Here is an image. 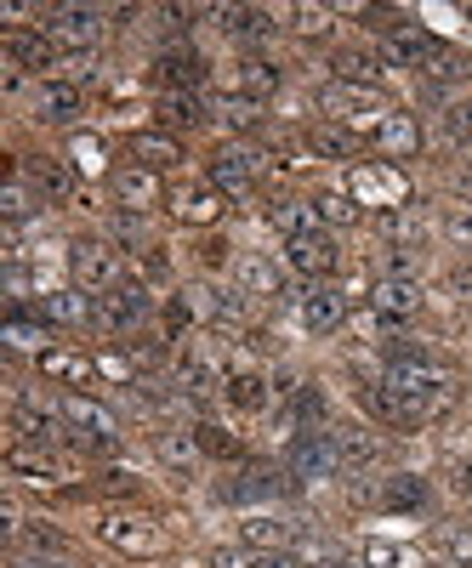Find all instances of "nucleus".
Returning <instances> with one entry per match:
<instances>
[{
	"label": "nucleus",
	"instance_id": "16",
	"mask_svg": "<svg viewBox=\"0 0 472 568\" xmlns=\"http://www.w3.org/2000/svg\"><path fill=\"white\" fill-rule=\"evenodd\" d=\"M285 466L302 489H319V484H342L348 478V460L337 449L330 433H302L297 444H285Z\"/></svg>",
	"mask_w": 472,
	"mask_h": 568
},
{
	"label": "nucleus",
	"instance_id": "12",
	"mask_svg": "<svg viewBox=\"0 0 472 568\" xmlns=\"http://www.w3.org/2000/svg\"><path fill=\"white\" fill-rule=\"evenodd\" d=\"M297 307V324L308 329L313 342H330V336H342L348 318H353V296L342 291L337 278H324V284H297V291L285 296Z\"/></svg>",
	"mask_w": 472,
	"mask_h": 568
},
{
	"label": "nucleus",
	"instance_id": "3",
	"mask_svg": "<svg viewBox=\"0 0 472 568\" xmlns=\"http://www.w3.org/2000/svg\"><path fill=\"white\" fill-rule=\"evenodd\" d=\"M211 495H217L222 506H240V511H273V506L297 500L302 484L291 478L285 460H245V466H233L228 478H217Z\"/></svg>",
	"mask_w": 472,
	"mask_h": 568
},
{
	"label": "nucleus",
	"instance_id": "35",
	"mask_svg": "<svg viewBox=\"0 0 472 568\" xmlns=\"http://www.w3.org/2000/svg\"><path fill=\"white\" fill-rule=\"evenodd\" d=\"M421 511H433V478L382 471V517H421Z\"/></svg>",
	"mask_w": 472,
	"mask_h": 568
},
{
	"label": "nucleus",
	"instance_id": "36",
	"mask_svg": "<svg viewBox=\"0 0 472 568\" xmlns=\"http://www.w3.org/2000/svg\"><path fill=\"white\" fill-rule=\"evenodd\" d=\"M211 125H222L228 136H257L268 125V103L245 98V91H211Z\"/></svg>",
	"mask_w": 472,
	"mask_h": 568
},
{
	"label": "nucleus",
	"instance_id": "61",
	"mask_svg": "<svg viewBox=\"0 0 472 568\" xmlns=\"http://www.w3.org/2000/svg\"><path fill=\"white\" fill-rule=\"evenodd\" d=\"M461 18H466V23H472V7H461Z\"/></svg>",
	"mask_w": 472,
	"mask_h": 568
},
{
	"label": "nucleus",
	"instance_id": "11",
	"mask_svg": "<svg viewBox=\"0 0 472 568\" xmlns=\"http://www.w3.org/2000/svg\"><path fill=\"white\" fill-rule=\"evenodd\" d=\"M40 29L52 34L63 58H86V52H103V40L114 29V7H46Z\"/></svg>",
	"mask_w": 472,
	"mask_h": 568
},
{
	"label": "nucleus",
	"instance_id": "18",
	"mask_svg": "<svg viewBox=\"0 0 472 568\" xmlns=\"http://www.w3.org/2000/svg\"><path fill=\"white\" fill-rule=\"evenodd\" d=\"M370 154L375 160H388V165H399V160H421V149H428V131H421V114L415 109H388L382 114V125H375L370 136Z\"/></svg>",
	"mask_w": 472,
	"mask_h": 568
},
{
	"label": "nucleus",
	"instance_id": "47",
	"mask_svg": "<svg viewBox=\"0 0 472 568\" xmlns=\"http://www.w3.org/2000/svg\"><path fill=\"white\" fill-rule=\"evenodd\" d=\"M69 165H74L80 176H103V182H109V171H114L109 136H103V131H69Z\"/></svg>",
	"mask_w": 472,
	"mask_h": 568
},
{
	"label": "nucleus",
	"instance_id": "27",
	"mask_svg": "<svg viewBox=\"0 0 472 568\" xmlns=\"http://www.w3.org/2000/svg\"><path fill=\"white\" fill-rule=\"evenodd\" d=\"M439 45H444V40H439L428 23H421V18H410V23H399L393 34H382V40H375V52L388 58V69H415V74H421V69H428V58L439 52Z\"/></svg>",
	"mask_w": 472,
	"mask_h": 568
},
{
	"label": "nucleus",
	"instance_id": "53",
	"mask_svg": "<svg viewBox=\"0 0 472 568\" xmlns=\"http://www.w3.org/2000/svg\"><path fill=\"white\" fill-rule=\"evenodd\" d=\"M200 273H233V262H240V251H233L222 233H200Z\"/></svg>",
	"mask_w": 472,
	"mask_h": 568
},
{
	"label": "nucleus",
	"instance_id": "37",
	"mask_svg": "<svg viewBox=\"0 0 472 568\" xmlns=\"http://www.w3.org/2000/svg\"><path fill=\"white\" fill-rule=\"evenodd\" d=\"M7 471L34 489H63L69 484V466L58 460V449H29V444H12L7 449Z\"/></svg>",
	"mask_w": 472,
	"mask_h": 568
},
{
	"label": "nucleus",
	"instance_id": "31",
	"mask_svg": "<svg viewBox=\"0 0 472 568\" xmlns=\"http://www.w3.org/2000/svg\"><path fill=\"white\" fill-rule=\"evenodd\" d=\"M0 342H7V353H29V358H40V353H52L58 347V329L40 318V307L29 302V307H7V318H0Z\"/></svg>",
	"mask_w": 472,
	"mask_h": 568
},
{
	"label": "nucleus",
	"instance_id": "57",
	"mask_svg": "<svg viewBox=\"0 0 472 568\" xmlns=\"http://www.w3.org/2000/svg\"><path fill=\"white\" fill-rule=\"evenodd\" d=\"M444 296H450V302H472V256H461V262L444 273Z\"/></svg>",
	"mask_w": 472,
	"mask_h": 568
},
{
	"label": "nucleus",
	"instance_id": "30",
	"mask_svg": "<svg viewBox=\"0 0 472 568\" xmlns=\"http://www.w3.org/2000/svg\"><path fill=\"white\" fill-rule=\"evenodd\" d=\"M154 125L171 136L205 131L211 125V91H160L154 98Z\"/></svg>",
	"mask_w": 472,
	"mask_h": 568
},
{
	"label": "nucleus",
	"instance_id": "10",
	"mask_svg": "<svg viewBox=\"0 0 472 568\" xmlns=\"http://www.w3.org/2000/svg\"><path fill=\"white\" fill-rule=\"evenodd\" d=\"M348 194L364 205V216H388V211L415 205L410 171H404V165H388V160H359V165H348Z\"/></svg>",
	"mask_w": 472,
	"mask_h": 568
},
{
	"label": "nucleus",
	"instance_id": "39",
	"mask_svg": "<svg viewBox=\"0 0 472 568\" xmlns=\"http://www.w3.org/2000/svg\"><path fill=\"white\" fill-rule=\"evenodd\" d=\"M375 233H382L393 251H428V240L439 233V222H428V211H421V205H404V211L375 216Z\"/></svg>",
	"mask_w": 472,
	"mask_h": 568
},
{
	"label": "nucleus",
	"instance_id": "2",
	"mask_svg": "<svg viewBox=\"0 0 472 568\" xmlns=\"http://www.w3.org/2000/svg\"><path fill=\"white\" fill-rule=\"evenodd\" d=\"M268 171H273V154L262 149L257 136H251V142H245V136H222L217 149L205 154V182L217 187L228 205H251Z\"/></svg>",
	"mask_w": 472,
	"mask_h": 568
},
{
	"label": "nucleus",
	"instance_id": "51",
	"mask_svg": "<svg viewBox=\"0 0 472 568\" xmlns=\"http://www.w3.org/2000/svg\"><path fill=\"white\" fill-rule=\"evenodd\" d=\"M439 240L461 256H472V211L466 205H444L439 211Z\"/></svg>",
	"mask_w": 472,
	"mask_h": 568
},
{
	"label": "nucleus",
	"instance_id": "23",
	"mask_svg": "<svg viewBox=\"0 0 472 568\" xmlns=\"http://www.w3.org/2000/svg\"><path fill=\"white\" fill-rule=\"evenodd\" d=\"M12 176H29L40 187L46 205H69L80 200V171L69 160H52V154H12Z\"/></svg>",
	"mask_w": 472,
	"mask_h": 568
},
{
	"label": "nucleus",
	"instance_id": "55",
	"mask_svg": "<svg viewBox=\"0 0 472 568\" xmlns=\"http://www.w3.org/2000/svg\"><path fill=\"white\" fill-rule=\"evenodd\" d=\"M200 568H257V551L240 546V540H233V546H211V551L200 557Z\"/></svg>",
	"mask_w": 472,
	"mask_h": 568
},
{
	"label": "nucleus",
	"instance_id": "46",
	"mask_svg": "<svg viewBox=\"0 0 472 568\" xmlns=\"http://www.w3.org/2000/svg\"><path fill=\"white\" fill-rule=\"evenodd\" d=\"M313 211H319V222H324L330 233H353V227H364V205L348 194V187H319V194H313Z\"/></svg>",
	"mask_w": 472,
	"mask_h": 568
},
{
	"label": "nucleus",
	"instance_id": "45",
	"mask_svg": "<svg viewBox=\"0 0 472 568\" xmlns=\"http://www.w3.org/2000/svg\"><path fill=\"white\" fill-rule=\"evenodd\" d=\"M34 216H46L40 187H34L29 176H7V187H0V222L23 227V222H34Z\"/></svg>",
	"mask_w": 472,
	"mask_h": 568
},
{
	"label": "nucleus",
	"instance_id": "50",
	"mask_svg": "<svg viewBox=\"0 0 472 568\" xmlns=\"http://www.w3.org/2000/svg\"><path fill=\"white\" fill-rule=\"evenodd\" d=\"M433 546H439V557L450 568H472V524H439Z\"/></svg>",
	"mask_w": 472,
	"mask_h": 568
},
{
	"label": "nucleus",
	"instance_id": "38",
	"mask_svg": "<svg viewBox=\"0 0 472 568\" xmlns=\"http://www.w3.org/2000/svg\"><path fill=\"white\" fill-rule=\"evenodd\" d=\"M262 222L273 233H285V240H302V233H319V211H313V194H273L262 200Z\"/></svg>",
	"mask_w": 472,
	"mask_h": 568
},
{
	"label": "nucleus",
	"instance_id": "58",
	"mask_svg": "<svg viewBox=\"0 0 472 568\" xmlns=\"http://www.w3.org/2000/svg\"><path fill=\"white\" fill-rule=\"evenodd\" d=\"M12 568H74V562L58 551H12Z\"/></svg>",
	"mask_w": 472,
	"mask_h": 568
},
{
	"label": "nucleus",
	"instance_id": "25",
	"mask_svg": "<svg viewBox=\"0 0 472 568\" xmlns=\"http://www.w3.org/2000/svg\"><path fill=\"white\" fill-rule=\"evenodd\" d=\"M34 307H40V318L52 324L58 336H86V329H98V296H86L80 284H63V291L40 296Z\"/></svg>",
	"mask_w": 472,
	"mask_h": 568
},
{
	"label": "nucleus",
	"instance_id": "41",
	"mask_svg": "<svg viewBox=\"0 0 472 568\" xmlns=\"http://www.w3.org/2000/svg\"><path fill=\"white\" fill-rule=\"evenodd\" d=\"M103 233H109L125 256H143V251L160 245V227H154L149 211H109V216H103Z\"/></svg>",
	"mask_w": 472,
	"mask_h": 568
},
{
	"label": "nucleus",
	"instance_id": "34",
	"mask_svg": "<svg viewBox=\"0 0 472 568\" xmlns=\"http://www.w3.org/2000/svg\"><path fill=\"white\" fill-rule=\"evenodd\" d=\"M222 404H228L233 415H268V409L279 404L273 375H262V369H251V364H233V375L222 382Z\"/></svg>",
	"mask_w": 472,
	"mask_h": 568
},
{
	"label": "nucleus",
	"instance_id": "26",
	"mask_svg": "<svg viewBox=\"0 0 472 568\" xmlns=\"http://www.w3.org/2000/svg\"><path fill=\"white\" fill-rule=\"evenodd\" d=\"M330 438H337V449H342V460H348V471H375L388 455H393V444L375 433L370 420H330L324 426Z\"/></svg>",
	"mask_w": 472,
	"mask_h": 568
},
{
	"label": "nucleus",
	"instance_id": "56",
	"mask_svg": "<svg viewBox=\"0 0 472 568\" xmlns=\"http://www.w3.org/2000/svg\"><path fill=\"white\" fill-rule=\"evenodd\" d=\"M439 478H444V489H450V495L472 500V455H466V460H461V455H450V460L439 466Z\"/></svg>",
	"mask_w": 472,
	"mask_h": 568
},
{
	"label": "nucleus",
	"instance_id": "21",
	"mask_svg": "<svg viewBox=\"0 0 472 568\" xmlns=\"http://www.w3.org/2000/svg\"><path fill=\"white\" fill-rule=\"evenodd\" d=\"M149 455L177 471V478H194V471L205 466V449H200V433H194V420H165L149 433Z\"/></svg>",
	"mask_w": 472,
	"mask_h": 568
},
{
	"label": "nucleus",
	"instance_id": "32",
	"mask_svg": "<svg viewBox=\"0 0 472 568\" xmlns=\"http://www.w3.org/2000/svg\"><path fill=\"white\" fill-rule=\"evenodd\" d=\"M297 535H302V524H297L291 511L273 506V511H245V517H240V535H233V540L251 546V551H291Z\"/></svg>",
	"mask_w": 472,
	"mask_h": 568
},
{
	"label": "nucleus",
	"instance_id": "13",
	"mask_svg": "<svg viewBox=\"0 0 472 568\" xmlns=\"http://www.w3.org/2000/svg\"><path fill=\"white\" fill-rule=\"evenodd\" d=\"M279 262H285V273H297L302 284H324L348 267V251H342V233L319 227V233H302V240H285Z\"/></svg>",
	"mask_w": 472,
	"mask_h": 568
},
{
	"label": "nucleus",
	"instance_id": "8",
	"mask_svg": "<svg viewBox=\"0 0 472 568\" xmlns=\"http://www.w3.org/2000/svg\"><path fill=\"white\" fill-rule=\"evenodd\" d=\"M205 23L240 45V58H257L279 34H291V7H205Z\"/></svg>",
	"mask_w": 472,
	"mask_h": 568
},
{
	"label": "nucleus",
	"instance_id": "42",
	"mask_svg": "<svg viewBox=\"0 0 472 568\" xmlns=\"http://www.w3.org/2000/svg\"><path fill=\"white\" fill-rule=\"evenodd\" d=\"M330 74L353 80V85H382L388 58L375 52V45H330Z\"/></svg>",
	"mask_w": 472,
	"mask_h": 568
},
{
	"label": "nucleus",
	"instance_id": "52",
	"mask_svg": "<svg viewBox=\"0 0 472 568\" xmlns=\"http://www.w3.org/2000/svg\"><path fill=\"white\" fill-rule=\"evenodd\" d=\"M131 278H143V284H171V278H177L171 251L154 245V251H143V256H131Z\"/></svg>",
	"mask_w": 472,
	"mask_h": 568
},
{
	"label": "nucleus",
	"instance_id": "40",
	"mask_svg": "<svg viewBox=\"0 0 472 568\" xmlns=\"http://www.w3.org/2000/svg\"><path fill=\"white\" fill-rule=\"evenodd\" d=\"M228 91H245V98L268 103V98H279V91H285V63L268 58V52L240 58V63H233V85H228Z\"/></svg>",
	"mask_w": 472,
	"mask_h": 568
},
{
	"label": "nucleus",
	"instance_id": "29",
	"mask_svg": "<svg viewBox=\"0 0 472 568\" xmlns=\"http://www.w3.org/2000/svg\"><path fill=\"white\" fill-rule=\"evenodd\" d=\"M125 160L131 165H149V171H182V160H188V136H171V131H160V125H137L131 136H125Z\"/></svg>",
	"mask_w": 472,
	"mask_h": 568
},
{
	"label": "nucleus",
	"instance_id": "22",
	"mask_svg": "<svg viewBox=\"0 0 472 568\" xmlns=\"http://www.w3.org/2000/svg\"><path fill=\"white\" fill-rule=\"evenodd\" d=\"M228 284H240L251 302H285V296H291V273H285V262L268 256V251H240V262H233Z\"/></svg>",
	"mask_w": 472,
	"mask_h": 568
},
{
	"label": "nucleus",
	"instance_id": "33",
	"mask_svg": "<svg viewBox=\"0 0 472 568\" xmlns=\"http://www.w3.org/2000/svg\"><path fill=\"white\" fill-rule=\"evenodd\" d=\"M29 114H34V125H69L74 131V120L86 114V91L74 80H40L29 98Z\"/></svg>",
	"mask_w": 472,
	"mask_h": 568
},
{
	"label": "nucleus",
	"instance_id": "59",
	"mask_svg": "<svg viewBox=\"0 0 472 568\" xmlns=\"http://www.w3.org/2000/svg\"><path fill=\"white\" fill-rule=\"evenodd\" d=\"M257 568H308L297 551H257Z\"/></svg>",
	"mask_w": 472,
	"mask_h": 568
},
{
	"label": "nucleus",
	"instance_id": "4",
	"mask_svg": "<svg viewBox=\"0 0 472 568\" xmlns=\"http://www.w3.org/2000/svg\"><path fill=\"white\" fill-rule=\"evenodd\" d=\"M58 415L69 426V444L86 455H120L125 449V415L114 409V398L98 393H58Z\"/></svg>",
	"mask_w": 472,
	"mask_h": 568
},
{
	"label": "nucleus",
	"instance_id": "54",
	"mask_svg": "<svg viewBox=\"0 0 472 568\" xmlns=\"http://www.w3.org/2000/svg\"><path fill=\"white\" fill-rule=\"evenodd\" d=\"M91 495H109V500H143V484H137L131 471L114 466V471H103V478L91 484Z\"/></svg>",
	"mask_w": 472,
	"mask_h": 568
},
{
	"label": "nucleus",
	"instance_id": "48",
	"mask_svg": "<svg viewBox=\"0 0 472 568\" xmlns=\"http://www.w3.org/2000/svg\"><path fill=\"white\" fill-rule=\"evenodd\" d=\"M359 557H364L370 568H428V551L404 546V540H364Z\"/></svg>",
	"mask_w": 472,
	"mask_h": 568
},
{
	"label": "nucleus",
	"instance_id": "1",
	"mask_svg": "<svg viewBox=\"0 0 472 568\" xmlns=\"http://www.w3.org/2000/svg\"><path fill=\"white\" fill-rule=\"evenodd\" d=\"M375 387L399 404L404 433H415V426L444 420V415L466 398V375H461V364H455L444 347L393 342V347L382 353V369H375Z\"/></svg>",
	"mask_w": 472,
	"mask_h": 568
},
{
	"label": "nucleus",
	"instance_id": "60",
	"mask_svg": "<svg viewBox=\"0 0 472 568\" xmlns=\"http://www.w3.org/2000/svg\"><path fill=\"white\" fill-rule=\"evenodd\" d=\"M330 568H370V562H364V557H348V551H342V557L330 562Z\"/></svg>",
	"mask_w": 472,
	"mask_h": 568
},
{
	"label": "nucleus",
	"instance_id": "5",
	"mask_svg": "<svg viewBox=\"0 0 472 568\" xmlns=\"http://www.w3.org/2000/svg\"><path fill=\"white\" fill-rule=\"evenodd\" d=\"M91 535H98L109 551L131 557V562H160V557H171V529L160 524L154 511H137V506H103L98 524H91Z\"/></svg>",
	"mask_w": 472,
	"mask_h": 568
},
{
	"label": "nucleus",
	"instance_id": "9",
	"mask_svg": "<svg viewBox=\"0 0 472 568\" xmlns=\"http://www.w3.org/2000/svg\"><path fill=\"white\" fill-rule=\"evenodd\" d=\"M160 296H154V284H143V278H125L120 291H109V296H98V336H109V342H125V336H143V329L160 318Z\"/></svg>",
	"mask_w": 472,
	"mask_h": 568
},
{
	"label": "nucleus",
	"instance_id": "15",
	"mask_svg": "<svg viewBox=\"0 0 472 568\" xmlns=\"http://www.w3.org/2000/svg\"><path fill=\"white\" fill-rule=\"evenodd\" d=\"M0 52H7V69L12 74H23V80H58V69H63V52L52 45V34H46L40 23H29V29H0Z\"/></svg>",
	"mask_w": 472,
	"mask_h": 568
},
{
	"label": "nucleus",
	"instance_id": "43",
	"mask_svg": "<svg viewBox=\"0 0 472 568\" xmlns=\"http://www.w3.org/2000/svg\"><path fill=\"white\" fill-rule=\"evenodd\" d=\"M421 85H444V91H466L472 85V52H461V45H439V52L428 58V69H421Z\"/></svg>",
	"mask_w": 472,
	"mask_h": 568
},
{
	"label": "nucleus",
	"instance_id": "19",
	"mask_svg": "<svg viewBox=\"0 0 472 568\" xmlns=\"http://www.w3.org/2000/svg\"><path fill=\"white\" fill-rule=\"evenodd\" d=\"M364 307L382 318V324H410V318H421V307H428V291H421V278L375 273V278L364 284Z\"/></svg>",
	"mask_w": 472,
	"mask_h": 568
},
{
	"label": "nucleus",
	"instance_id": "17",
	"mask_svg": "<svg viewBox=\"0 0 472 568\" xmlns=\"http://www.w3.org/2000/svg\"><path fill=\"white\" fill-rule=\"evenodd\" d=\"M103 194H109V211H149V216H154V211L165 205L171 187L160 182V171L120 160V165L109 171V182H103Z\"/></svg>",
	"mask_w": 472,
	"mask_h": 568
},
{
	"label": "nucleus",
	"instance_id": "28",
	"mask_svg": "<svg viewBox=\"0 0 472 568\" xmlns=\"http://www.w3.org/2000/svg\"><path fill=\"white\" fill-rule=\"evenodd\" d=\"M302 149L319 160V165H359L370 142L353 131V125H337V120H313L302 131Z\"/></svg>",
	"mask_w": 472,
	"mask_h": 568
},
{
	"label": "nucleus",
	"instance_id": "20",
	"mask_svg": "<svg viewBox=\"0 0 472 568\" xmlns=\"http://www.w3.org/2000/svg\"><path fill=\"white\" fill-rule=\"evenodd\" d=\"M165 211H171V222L194 227V233H217V222L228 216V200L217 194L205 176H194V182H177V187H171V194H165Z\"/></svg>",
	"mask_w": 472,
	"mask_h": 568
},
{
	"label": "nucleus",
	"instance_id": "44",
	"mask_svg": "<svg viewBox=\"0 0 472 568\" xmlns=\"http://www.w3.org/2000/svg\"><path fill=\"white\" fill-rule=\"evenodd\" d=\"M194 433H200V449H205V460H222V466H245L251 460V444L233 433V426H222V420H194Z\"/></svg>",
	"mask_w": 472,
	"mask_h": 568
},
{
	"label": "nucleus",
	"instance_id": "6",
	"mask_svg": "<svg viewBox=\"0 0 472 568\" xmlns=\"http://www.w3.org/2000/svg\"><path fill=\"white\" fill-rule=\"evenodd\" d=\"M63 273L86 296H109L131 278V256L109 240V233H74V240L63 245Z\"/></svg>",
	"mask_w": 472,
	"mask_h": 568
},
{
	"label": "nucleus",
	"instance_id": "24",
	"mask_svg": "<svg viewBox=\"0 0 472 568\" xmlns=\"http://www.w3.org/2000/svg\"><path fill=\"white\" fill-rule=\"evenodd\" d=\"M211 58L205 52H194L188 40H171V45H160L154 52V74H160V91H205L211 85Z\"/></svg>",
	"mask_w": 472,
	"mask_h": 568
},
{
	"label": "nucleus",
	"instance_id": "7",
	"mask_svg": "<svg viewBox=\"0 0 472 568\" xmlns=\"http://www.w3.org/2000/svg\"><path fill=\"white\" fill-rule=\"evenodd\" d=\"M388 109H393V98L382 85H353V80H337V74L313 85V114L337 120V125H353L359 136H370L375 125H382Z\"/></svg>",
	"mask_w": 472,
	"mask_h": 568
},
{
	"label": "nucleus",
	"instance_id": "14",
	"mask_svg": "<svg viewBox=\"0 0 472 568\" xmlns=\"http://www.w3.org/2000/svg\"><path fill=\"white\" fill-rule=\"evenodd\" d=\"M34 375L58 393H91L103 387V369H98V347H80V342H58L52 353L34 358Z\"/></svg>",
	"mask_w": 472,
	"mask_h": 568
},
{
	"label": "nucleus",
	"instance_id": "49",
	"mask_svg": "<svg viewBox=\"0 0 472 568\" xmlns=\"http://www.w3.org/2000/svg\"><path fill=\"white\" fill-rule=\"evenodd\" d=\"M291 34L308 40V45L313 40L324 45L330 34H337V7H291Z\"/></svg>",
	"mask_w": 472,
	"mask_h": 568
}]
</instances>
